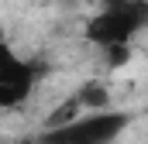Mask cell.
Here are the masks:
<instances>
[{"instance_id": "8992f818", "label": "cell", "mask_w": 148, "mask_h": 144, "mask_svg": "<svg viewBox=\"0 0 148 144\" xmlns=\"http://www.w3.org/2000/svg\"><path fill=\"white\" fill-rule=\"evenodd\" d=\"M103 52H107V65L127 62V45H110V48H103Z\"/></svg>"}, {"instance_id": "3957f363", "label": "cell", "mask_w": 148, "mask_h": 144, "mask_svg": "<svg viewBox=\"0 0 148 144\" xmlns=\"http://www.w3.org/2000/svg\"><path fill=\"white\" fill-rule=\"evenodd\" d=\"M41 62H21L17 55H7L3 72H0V103L3 107H17L21 100H28L31 86L41 75Z\"/></svg>"}, {"instance_id": "277c9868", "label": "cell", "mask_w": 148, "mask_h": 144, "mask_svg": "<svg viewBox=\"0 0 148 144\" xmlns=\"http://www.w3.org/2000/svg\"><path fill=\"white\" fill-rule=\"evenodd\" d=\"M76 96L83 100V107H103V103L110 100V93H107L103 82H83V89H79Z\"/></svg>"}, {"instance_id": "7a4b0ae2", "label": "cell", "mask_w": 148, "mask_h": 144, "mask_svg": "<svg viewBox=\"0 0 148 144\" xmlns=\"http://www.w3.org/2000/svg\"><path fill=\"white\" fill-rule=\"evenodd\" d=\"M127 127V113H93L76 117L62 127H48L41 134V144H110Z\"/></svg>"}, {"instance_id": "5b68a950", "label": "cell", "mask_w": 148, "mask_h": 144, "mask_svg": "<svg viewBox=\"0 0 148 144\" xmlns=\"http://www.w3.org/2000/svg\"><path fill=\"white\" fill-rule=\"evenodd\" d=\"M79 107H83V100L79 96H69L62 107L55 110L48 120H45V127H62V124H69V120H76V113H79Z\"/></svg>"}, {"instance_id": "6da1fadb", "label": "cell", "mask_w": 148, "mask_h": 144, "mask_svg": "<svg viewBox=\"0 0 148 144\" xmlns=\"http://www.w3.org/2000/svg\"><path fill=\"white\" fill-rule=\"evenodd\" d=\"M148 24V0H103V10L86 24V38L100 48L127 45Z\"/></svg>"}]
</instances>
